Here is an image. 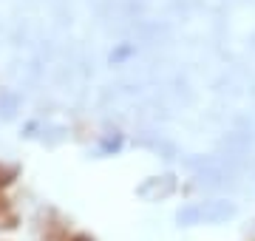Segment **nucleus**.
Segmentation results:
<instances>
[{"instance_id":"2","label":"nucleus","mask_w":255,"mask_h":241,"mask_svg":"<svg viewBox=\"0 0 255 241\" xmlns=\"http://www.w3.org/2000/svg\"><path fill=\"white\" fill-rule=\"evenodd\" d=\"M17 179V167H9V165H0V187L11 185Z\"/></svg>"},{"instance_id":"1","label":"nucleus","mask_w":255,"mask_h":241,"mask_svg":"<svg viewBox=\"0 0 255 241\" xmlns=\"http://www.w3.org/2000/svg\"><path fill=\"white\" fill-rule=\"evenodd\" d=\"M14 222H17V216L11 213L9 202L0 196V224H3V227H14Z\"/></svg>"},{"instance_id":"3","label":"nucleus","mask_w":255,"mask_h":241,"mask_svg":"<svg viewBox=\"0 0 255 241\" xmlns=\"http://www.w3.org/2000/svg\"><path fill=\"white\" fill-rule=\"evenodd\" d=\"M74 241H91V239H88V236H77Z\"/></svg>"}]
</instances>
